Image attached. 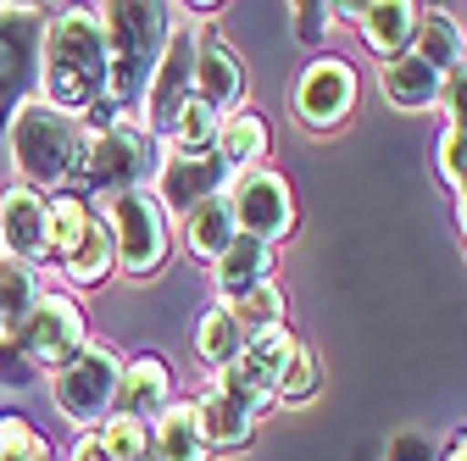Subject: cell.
Returning a JSON list of instances; mask_svg holds the SVG:
<instances>
[{"label": "cell", "instance_id": "11", "mask_svg": "<svg viewBox=\"0 0 467 461\" xmlns=\"http://www.w3.org/2000/svg\"><path fill=\"white\" fill-rule=\"evenodd\" d=\"M12 344L34 362V367H67L84 344H89V323H84V312H78V301L73 295H39L34 301V312H28V323L12 333Z\"/></svg>", "mask_w": 467, "mask_h": 461}, {"label": "cell", "instance_id": "13", "mask_svg": "<svg viewBox=\"0 0 467 461\" xmlns=\"http://www.w3.org/2000/svg\"><path fill=\"white\" fill-rule=\"evenodd\" d=\"M228 179H234V172L206 150V156H161V167H156V200H161V211L172 217V211H190V206H201V200H212V195H223L228 190Z\"/></svg>", "mask_w": 467, "mask_h": 461}, {"label": "cell", "instance_id": "10", "mask_svg": "<svg viewBox=\"0 0 467 461\" xmlns=\"http://www.w3.org/2000/svg\"><path fill=\"white\" fill-rule=\"evenodd\" d=\"M357 95H362L357 67H350L345 56H317V62L301 67L296 89H289V111H296L306 128L328 134V128H339L350 111H357Z\"/></svg>", "mask_w": 467, "mask_h": 461}, {"label": "cell", "instance_id": "41", "mask_svg": "<svg viewBox=\"0 0 467 461\" xmlns=\"http://www.w3.org/2000/svg\"><path fill=\"white\" fill-rule=\"evenodd\" d=\"M6 339H12V333H6V317H0V344H6Z\"/></svg>", "mask_w": 467, "mask_h": 461}, {"label": "cell", "instance_id": "25", "mask_svg": "<svg viewBox=\"0 0 467 461\" xmlns=\"http://www.w3.org/2000/svg\"><path fill=\"white\" fill-rule=\"evenodd\" d=\"M245 351V333H240V323H234V312L217 301V306H206L201 312V323H195V356L206 362V367H228L234 356Z\"/></svg>", "mask_w": 467, "mask_h": 461}, {"label": "cell", "instance_id": "21", "mask_svg": "<svg viewBox=\"0 0 467 461\" xmlns=\"http://www.w3.org/2000/svg\"><path fill=\"white\" fill-rule=\"evenodd\" d=\"M440 89H445V73L429 67L418 50H406V56H395V62H384V95L400 111H429V106H440Z\"/></svg>", "mask_w": 467, "mask_h": 461}, {"label": "cell", "instance_id": "7", "mask_svg": "<svg viewBox=\"0 0 467 461\" xmlns=\"http://www.w3.org/2000/svg\"><path fill=\"white\" fill-rule=\"evenodd\" d=\"M289 351H296V333H289V328H267V333L245 339V351L217 373V389H223L251 423L267 417V406L278 400V373H284Z\"/></svg>", "mask_w": 467, "mask_h": 461}, {"label": "cell", "instance_id": "8", "mask_svg": "<svg viewBox=\"0 0 467 461\" xmlns=\"http://www.w3.org/2000/svg\"><path fill=\"white\" fill-rule=\"evenodd\" d=\"M228 211H234V228L245 240H262V245H278L296 234V195L278 179L273 167H251V172H234L228 179Z\"/></svg>", "mask_w": 467, "mask_h": 461}, {"label": "cell", "instance_id": "39", "mask_svg": "<svg viewBox=\"0 0 467 461\" xmlns=\"http://www.w3.org/2000/svg\"><path fill=\"white\" fill-rule=\"evenodd\" d=\"M456 222H462V245H467V184L456 190Z\"/></svg>", "mask_w": 467, "mask_h": 461}, {"label": "cell", "instance_id": "30", "mask_svg": "<svg viewBox=\"0 0 467 461\" xmlns=\"http://www.w3.org/2000/svg\"><path fill=\"white\" fill-rule=\"evenodd\" d=\"M217 128H223L217 111L201 106V100H190V106L179 111V123H172V134H167V150H172V156H206V150L217 145Z\"/></svg>", "mask_w": 467, "mask_h": 461}, {"label": "cell", "instance_id": "2", "mask_svg": "<svg viewBox=\"0 0 467 461\" xmlns=\"http://www.w3.org/2000/svg\"><path fill=\"white\" fill-rule=\"evenodd\" d=\"M100 34H106V106L129 111L145 100V84L167 50L172 34V6H150V0H129V6H100Z\"/></svg>", "mask_w": 467, "mask_h": 461}, {"label": "cell", "instance_id": "1", "mask_svg": "<svg viewBox=\"0 0 467 461\" xmlns=\"http://www.w3.org/2000/svg\"><path fill=\"white\" fill-rule=\"evenodd\" d=\"M39 89H45V106L67 111L78 123L95 106H106V34L95 12H62L45 23Z\"/></svg>", "mask_w": 467, "mask_h": 461}, {"label": "cell", "instance_id": "12", "mask_svg": "<svg viewBox=\"0 0 467 461\" xmlns=\"http://www.w3.org/2000/svg\"><path fill=\"white\" fill-rule=\"evenodd\" d=\"M39 50H45V12L39 6H0V111L34 100Z\"/></svg>", "mask_w": 467, "mask_h": 461}, {"label": "cell", "instance_id": "37", "mask_svg": "<svg viewBox=\"0 0 467 461\" xmlns=\"http://www.w3.org/2000/svg\"><path fill=\"white\" fill-rule=\"evenodd\" d=\"M328 23H334V12H328V6H301V12H296V28H301L306 39H317Z\"/></svg>", "mask_w": 467, "mask_h": 461}, {"label": "cell", "instance_id": "38", "mask_svg": "<svg viewBox=\"0 0 467 461\" xmlns=\"http://www.w3.org/2000/svg\"><path fill=\"white\" fill-rule=\"evenodd\" d=\"M73 461H106V456H100V439H95V434H84V439L73 445Z\"/></svg>", "mask_w": 467, "mask_h": 461}, {"label": "cell", "instance_id": "42", "mask_svg": "<svg viewBox=\"0 0 467 461\" xmlns=\"http://www.w3.org/2000/svg\"><path fill=\"white\" fill-rule=\"evenodd\" d=\"M0 256H6V245H0Z\"/></svg>", "mask_w": 467, "mask_h": 461}, {"label": "cell", "instance_id": "15", "mask_svg": "<svg viewBox=\"0 0 467 461\" xmlns=\"http://www.w3.org/2000/svg\"><path fill=\"white\" fill-rule=\"evenodd\" d=\"M172 394V373L161 356H134L117 373V400H111V417H134V423H156L161 406Z\"/></svg>", "mask_w": 467, "mask_h": 461}, {"label": "cell", "instance_id": "33", "mask_svg": "<svg viewBox=\"0 0 467 461\" xmlns=\"http://www.w3.org/2000/svg\"><path fill=\"white\" fill-rule=\"evenodd\" d=\"M0 461H50V439L23 417H0Z\"/></svg>", "mask_w": 467, "mask_h": 461}, {"label": "cell", "instance_id": "4", "mask_svg": "<svg viewBox=\"0 0 467 461\" xmlns=\"http://www.w3.org/2000/svg\"><path fill=\"white\" fill-rule=\"evenodd\" d=\"M6 145H12V167L23 190H62L73 184L78 156H84V123L56 111L45 100H23L6 123Z\"/></svg>", "mask_w": 467, "mask_h": 461}, {"label": "cell", "instance_id": "35", "mask_svg": "<svg viewBox=\"0 0 467 461\" xmlns=\"http://www.w3.org/2000/svg\"><path fill=\"white\" fill-rule=\"evenodd\" d=\"M440 172H445L456 190L467 184V134H445L440 139Z\"/></svg>", "mask_w": 467, "mask_h": 461}, {"label": "cell", "instance_id": "34", "mask_svg": "<svg viewBox=\"0 0 467 461\" xmlns=\"http://www.w3.org/2000/svg\"><path fill=\"white\" fill-rule=\"evenodd\" d=\"M440 106H445V134H467V67H456L440 89Z\"/></svg>", "mask_w": 467, "mask_h": 461}, {"label": "cell", "instance_id": "40", "mask_svg": "<svg viewBox=\"0 0 467 461\" xmlns=\"http://www.w3.org/2000/svg\"><path fill=\"white\" fill-rule=\"evenodd\" d=\"M445 461H467V434H462V439L451 445V456H445Z\"/></svg>", "mask_w": 467, "mask_h": 461}, {"label": "cell", "instance_id": "27", "mask_svg": "<svg viewBox=\"0 0 467 461\" xmlns=\"http://www.w3.org/2000/svg\"><path fill=\"white\" fill-rule=\"evenodd\" d=\"M89 222H95V206H89V200H78L73 190L50 195V200H45V245H50V256H67V251L89 234Z\"/></svg>", "mask_w": 467, "mask_h": 461}, {"label": "cell", "instance_id": "3", "mask_svg": "<svg viewBox=\"0 0 467 461\" xmlns=\"http://www.w3.org/2000/svg\"><path fill=\"white\" fill-rule=\"evenodd\" d=\"M161 167V150L156 139L145 134L140 118L117 111V118L84 128V156H78V172H73V195L78 200H111V195H129V190H145Z\"/></svg>", "mask_w": 467, "mask_h": 461}, {"label": "cell", "instance_id": "17", "mask_svg": "<svg viewBox=\"0 0 467 461\" xmlns=\"http://www.w3.org/2000/svg\"><path fill=\"white\" fill-rule=\"evenodd\" d=\"M150 456L156 461H212V445L201 434L195 400H167L161 417L150 423Z\"/></svg>", "mask_w": 467, "mask_h": 461}, {"label": "cell", "instance_id": "16", "mask_svg": "<svg viewBox=\"0 0 467 461\" xmlns=\"http://www.w3.org/2000/svg\"><path fill=\"white\" fill-rule=\"evenodd\" d=\"M0 245H6L12 261H28V267H39L50 256V245H45V195H34L23 184L0 195Z\"/></svg>", "mask_w": 467, "mask_h": 461}, {"label": "cell", "instance_id": "31", "mask_svg": "<svg viewBox=\"0 0 467 461\" xmlns=\"http://www.w3.org/2000/svg\"><path fill=\"white\" fill-rule=\"evenodd\" d=\"M100 439V456L106 461H156L150 456V423H134V417H106L95 428Z\"/></svg>", "mask_w": 467, "mask_h": 461}, {"label": "cell", "instance_id": "24", "mask_svg": "<svg viewBox=\"0 0 467 461\" xmlns=\"http://www.w3.org/2000/svg\"><path fill=\"white\" fill-rule=\"evenodd\" d=\"M117 267V245H111V228L95 217L89 222V234L62 256V278L78 283V290H95V283H106V272Z\"/></svg>", "mask_w": 467, "mask_h": 461}, {"label": "cell", "instance_id": "9", "mask_svg": "<svg viewBox=\"0 0 467 461\" xmlns=\"http://www.w3.org/2000/svg\"><path fill=\"white\" fill-rule=\"evenodd\" d=\"M195 39H201V28L172 23L167 50H161V62L145 84V100H140V123H145L150 139H167L172 123H179V111L195 100Z\"/></svg>", "mask_w": 467, "mask_h": 461}, {"label": "cell", "instance_id": "6", "mask_svg": "<svg viewBox=\"0 0 467 461\" xmlns=\"http://www.w3.org/2000/svg\"><path fill=\"white\" fill-rule=\"evenodd\" d=\"M117 373H123V362H117L111 344H84V351L50 373V400L56 412H62L67 423L78 428H100L111 417V400H117Z\"/></svg>", "mask_w": 467, "mask_h": 461}, {"label": "cell", "instance_id": "19", "mask_svg": "<svg viewBox=\"0 0 467 461\" xmlns=\"http://www.w3.org/2000/svg\"><path fill=\"white\" fill-rule=\"evenodd\" d=\"M418 17H423V6H412V0H379V6H362L357 28H362V39L384 56V62H395V56L412 50Z\"/></svg>", "mask_w": 467, "mask_h": 461}, {"label": "cell", "instance_id": "26", "mask_svg": "<svg viewBox=\"0 0 467 461\" xmlns=\"http://www.w3.org/2000/svg\"><path fill=\"white\" fill-rule=\"evenodd\" d=\"M412 50L423 56L429 67H440L445 78L467 62V39H462V28H456L445 12H423V17H418V39H412Z\"/></svg>", "mask_w": 467, "mask_h": 461}, {"label": "cell", "instance_id": "32", "mask_svg": "<svg viewBox=\"0 0 467 461\" xmlns=\"http://www.w3.org/2000/svg\"><path fill=\"white\" fill-rule=\"evenodd\" d=\"M317 389H323L317 351L296 339V351H289V362H284V373H278V400H284V406H301V400H312Z\"/></svg>", "mask_w": 467, "mask_h": 461}, {"label": "cell", "instance_id": "18", "mask_svg": "<svg viewBox=\"0 0 467 461\" xmlns=\"http://www.w3.org/2000/svg\"><path fill=\"white\" fill-rule=\"evenodd\" d=\"M267 145H273L267 118H262V111H251V106H240V111H228V118H223L212 156H217L228 172H251V167L267 161Z\"/></svg>", "mask_w": 467, "mask_h": 461}, {"label": "cell", "instance_id": "29", "mask_svg": "<svg viewBox=\"0 0 467 461\" xmlns=\"http://www.w3.org/2000/svg\"><path fill=\"white\" fill-rule=\"evenodd\" d=\"M223 306L234 312V323H240L245 339H256V333H267V328H284V290H278V283H256L251 295L223 301Z\"/></svg>", "mask_w": 467, "mask_h": 461}, {"label": "cell", "instance_id": "22", "mask_svg": "<svg viewBox=\"0 0 467 461\" xmlns=\"http://www.w3.org/2000/svg\"><path fill=\"white\" fill-rule=\"evenodd\" d=\"M234 234H240V228H234L228 195H212V200H201V206L184 211V245H190L195 261H217L234 245Z\"/></svg>", "mask_w": 467, "mask_h": 461}, {"label": "cell", "instance_id": "20", "mask_svg": "<svg viewBox=\"0 0 467 461\" xmlns=\"http://www.w3.org/2000/svg\"><path fill=\"white\" fill-rule=\"evenodd\" d=\"M212 267H217V295H223V301H240V295L256 290V283H273V245L234 234V245H228Z\"/></svg>", "mask_w": 467, "mask_h": 461}, {"label": "cell", "instance_id": "14", "mask_svg": "<svg viewBox=\"0 0 467 461\" xmlns=\"http://www.w3.org/2000/svg\"><path fill=\"white\" fill-rule=\"evenodd\" d=\"M240 95H245V67H240V56H234L223 39L201 34V39H195V100L212 106L217 118H228V111H240Z\"/></svg>", "mask_w": 467, "mask_h": 461}, {"label": "cell", "instance_id": "28", "mask_svg": "<svg viewBox=\"0 0 467 461\" xmlns=\"http://www.w3.org/2000/svg\"><path fill=\"white\" fill-rule=\"evenodd\" d=\"M34 301H39V272L28 261L0 256V317H6V333H17L28 323Z\"/></svg>", "mask_w": 467, "mask_h": 461}, {"label": "cell", "instance_id": "36", "mask_svg": "<svg viewBox=\"0 0 467 461\" xmlns=\"http://www.w3.org/2000/svg\"><path fill=\"white\" fill-rule=\"evenodd\" d=\"M34 373H39V367H34V362H28L23 351H17V344H12V339H6V344H0V384H6V389H17V384H28Z\"/></svg>", "mask_w": 467, "mask_h": 461}, {"label": "cell", "instance_id": "5", "mask_svg": "<svg viewBox=\"0 0 467 461\" xmlns=\"http://www.w3.org/2000/svg\"><path fill=\"white\" fill-rule=\"evenodd\" d=\"M111 228V245H117V267L129 278H150L156 267H167L172 251V217L161 211V200L150 190H129V195H111L95 211Z\"/></svg>", "mask_w": 467, "mask_h": 461}, {"label": "cell", "instance_id": "23", "mask_svg": "<svg viewBox=\"0 0 467 461\" xmlns=\"http://www.w3.org/2000/svg\"><path fill=\"white\" fill-rule=\"evenodd\" d=\"M195 417H201V434H206V445L212 450H245L251 445V434H256V423L234 406V400L212 384L201 400H195Z\"/></svg>", "mask_w": 467, "mask_h": 461}]
</instances>
